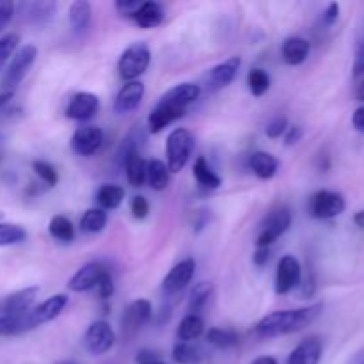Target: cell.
Wrapping results in <instances>:
<instances>
[{"instance_id":"22","label":"cell","mask_w":364,"mask_h":364,"mask_svg":"<svg viewBox=\"0 0 364 364\" xmlns=\"http://www.w3.org/2000/svg\"><path fill=\"white\" fill-rule=\"evenodd\" d=\"M130 18L141 28H155L164 21V7L159 2H141Z\"/></svg>"},{"instance_id":"11","label":"cell","mask_w":364,"mask_h":364,"mask_svg":"<svg viewBox=\"0 0 364 364\" xmlns=\"http://www.w3.org/2000/svg\"><path fill=\"white\" fill-rule=\"evenodd\" d=\"M302 281V269L301 263L295 256L287 255L281 258L276 272V294L287 295L294 288H297Z\"/></svg>"},{"instance_id":"24","label":"cell","mask_w":364,"mask_h":364,"mask_svg":"<svg viewBox=\"0 0 364 364\" xmlns=\"http://www.w3.org/2000/svg\"><path fill=\"white\" fill-rule=\"evenodd\" d=\"M205 359V348L196 341H178L173 347V361L178 364H201Z\"/></svg>"},{"instance_id":"6","label":"cell","mask_w":364,"mask_h":364,"mask_svg":"<svg viewBox=\"0 0 364 364\" xmlns=\"http://www.w3.org/2000/svg\"><path fill=\"white\" fill-rule=\"evenodd\" d=\"M36 57H38V48L34 45H25L13 53V59H11L2 78V85L6 91L13 92V89H16L21 84L25 75L34 64Z\"/></svg>"},{"instance_id":"23","label":"cell","mask_w":364,"mask_h":364,"mask_svg":"<svg viewBox=\"0 0 364 364\" xmlns=\"http://www.w3.org/2000/svg\"><path fill=\"white\" fill-rule=\"evenodd\" d=\"M249 167L259 180H270L279 171V160L272 153L256 151L249 156Z\"/></svg>"},{"instance_id":"13","label":"cell","mask_w":364,"mask_h":364,"mask_svg":"<svg viewBox=\"0 0 364 364\" xmlns=\"http://www.w3.org/2000/svg\"><path fill=\"white\" fill-rule=\"evenodd\" d=\"M196 272V262L192 258L183 259L178 265H174L173 269L169 270L166 277L162 281V291L166 295H176L180 294L181 290L187 288V284L191 283L192 277H194Z\"/></svg>"},{"instance_id":"18","label":"cell","mask_w":364,"mask_h":364,"mask_svg":"<svg viewBox=\"0 0 364 364\" xmlns=\"http://www.w3.org/2000/svg\"><path fill=\"white\" fill-rule=\"evenodd\" d=\"M57 11L55 2H23L18 6V14L25 23L31 25H46L53 20Z\"/></svg>"},{"instance_id":"29","label":"cell","mask_w":364,"mask_h":364,"mask_svg":"<svg viewBox=\"0 0 364 364\" xmlns=\"http://www.w3.org/2000/svg\"><path fill=\"white\" fill-rule=\"evenodd\" d=\"M124 171H127V180L132 187H142L146 181V167L148 162L142 159V155L139 151L132 153L130 156L124 162Z\"/></svg>"},{"instance_id":"41","label":"cell","mask_w":364,"mask_h":364,"mask_svg":"<svg viewBox=\"0 0 364 364\" xmlns=\"http://www.w3.org/2000/svg\"><path fill=\"white\" fill-rule=\"evenodd\" d=\"M98 294L100 297L103 299V301H109L110 297L114 295V279L112 276H110L109 270H105V272L102 274V277H100L98 281Z\"/></svg>"},{"instance_id":"53","label":"cell","mask_w":364,"mask_h":364,"mask_svg":"<svg viewBox=\"0 0 364 364\" xmlns=\"http://www.w3.org/2000/svg\"><path fill=\"white\" fill-rule=\"evenodd\" d=\"M348 364H364V348H363V350H359L358 354H355L354 358L348 361Z\"/></svg>"},{"instance_id":"30","label":"cell","mask_w":364,"mask_h":364,"mask_svg":"<svg viewBox=\"0 0 364 364\" xmlns=\"http://www.w3.org/2000/svg\"><path fill=\"white\" fill-rule=\"evenodd\" d=\"M205 333V322L199 315H187L176 331L178 341H196Z\"/></svg>"},{"instance_id":"34","label":"cell","mask_w":364,"mask_h":364,"mask_svg":"<svg viewBox=\"0 0 364 364\" xmlns=\"http://www.w3.org/2000/svg\"><path fill=\"white\" fill-rule=\"evenodd\" d=\"M206 341H208L210 345H213V347L226 350V348H231L235 347V345H238V334L231 329L212 327V329L206 333Z\"/></svg>"},{"instance_id":"58","label":"cell","mask_w":364,"mask_h":364,"mask_svg":"<svg viewBox=\"0 0 364 364\" xmlns=\"http://www.w3.org/2000/svg\"><path fill=\"white\" fill-rule=\"evenodd\" d=\"M59 364H75V363H59Z\"/></svg>"},{"instance_id":"5","label":"cell","mask_w":364,"mask_h":364,"mask_svg":"<svg viewBox=\"0 0 364 364\" xmlns=\"http://www.w3.org/2000/svg\"><path fill=\"white\" fill-rule=\"evenodd\" d=\"M149 63H151V52L146 43L139 41L128 46L119 57L117 63V71L119 77L127 82H135L141 75L146 73Z\"/></svg>"},{"instance_id":"15","label":"cell","mask_w":364,"mask_h":364,"mask_svg":"<svg viewBox=\"0 0 364 364\" xmlns=\"http://www.w3.org/2000/svg\"><path fill=\"white\" fill-rule=\"evenodd\" d=\"M100 109V100L98 96L92 95V92L82 91L73 95V98L70 100L66 107V117L73 121H89L91 117H95V114Z\"/></svg>"},{"instance_id":"38","label":"cell","mask_w":364,"mask_h":364,"mask_svg":"<svg viewBox=\"0 0 364 364\" xmlns=\"http://www.w3.org/2000/svg\"><path fill=\"white\" fill-rule=\"evenodd\" d=\"M18 43H20L18 34H6L4 38H0V71L6 66L7 59L18 50Z\"/></svg>"},{"instance_id":"33","label":"cell","mask_w":364,"mask_h":364,"mask_svg":"<svg viewBox=\"0 0 364 364\" xmlns=\"http://www.w3.org/2000/svg\"><path fill=\"white\" fill-rule=\"evenodd\" d=\"M107 212L102 208H89L87 212L82 215L80 219V230L84 233L89 235H96V233H102L107 226Z\"/></svg>"},{"instance_id":"31","label":"cell","mask_w":364,"mask_h":364,"mask_svg":"<svg viewBox=\"0 0 364 364\" xmlns=\"http://www.w3.org/2000/svg\"><path fill=\"white\" fill-rule=\"evenodd\" d=\"M96 201L102 206V210H116L124 201V188L119 185L105 183L96 192Z\"/></svg>"},{"instance_id":"57","label":"cell","mask_w":364,"mask_h":364,"mask_svg":"<svg viewBox=\"0 0 364 364\" xmlns=\"http://www.w3.org/2000/svg\"><path fill=\"white\" fill-rule=\"evenodd\" d=\"M148 364H166V363H162V361H160V359H156V361H153V363H148Z\"/></svg>"},{"instance_id":"20","label":"cell","mask_w":364,"mask_h":364,"mask_svg":"<svg viewBox=\"0 0 364 364\" xmlns=\"http://www.w3.org/2000/svg\"><path fill=\"white\" fill-rule=\"evenodd\" d=\"M323 352V343L318 336H309L295 347L288 355L287 364H320Z\"/></svg>"},{"instance_id":"4","label":"cell","mask_w":364,"mask_h":364,"mask_svg":"<svg viewBox=\"0 0 364 364\" xmlns=\"http://www.w3.org/2000/svg\"><path fill=\"white\" fill-rule=\"evenodd\" d=\"M66 306L68 297L63 294L48 297L38 306H32L27 313H23L20 316V333H28V331L36 329V327H41L45 323L52 322V320H55L64 311Z\"/></svg>"},{"instance_id":"26","label":"cell","mask_w":364,"mask_h":364,"mask_svg":"<svg viewBox=\"0 0 364 364\" xmlns=\"http://www.w3.org/2000/svg\"><path fill=\"white\" fill-rule=\"evenodd\" d=\"M194 178L199 183V187L205 188V191H217V188L223 185V180H220L219 174L210 167V164L206 162L205 156H199L194 164Z\"/></svg>"},{"instance_id":"36","label":"cell","mask_w":364,"mask_h":364,"mask_svg":"<svg viewBox=\"0 0 364 364\" xmlns=\"http://www.w3.org/2000/svg\"><path fill=\"white\" fill-rule=\"evenodd\" d=\"M25 238H27V231L21 226L11 223H0V247L21 244V242H25Z\"/></svg>"},{"instance_id":"19","label":"cell","mask_w":364,"mask_h":364,"mask_svg":"<svg viewBox=\"0 0 364 364\" xmlns=\"http://www.w3.org/2000/svg\"><path fill=\"white\" fill-rule=\"evenodd\" d=\"M142 98H144V84L139 80L127 82L119 89V92H117L116 102H114V110H116V114L134 112L141 105Z\"/></svg>"},{"instance_id":"40","label":"cell","mask_w":364,"mask_h":364,"mask_svg":"<svg viewBox=\"0 0 364 364\" xmlns=\"http://www.w3.org/2000/svg\"><path fill=\"white\" fill-rule=\"evenodd\" d=\"M287 130H288V119L283 116H277L267 124V137L279 139L281 135L287 134Z\"/></svg>"},{"instance_id":"3","label":"cell","mask_w":364,"mask_h":364,"mask_svg":"<svg viewBox=\"0 0 364 364\" xmlns=\"http://www.w3.org/2000/svg\"><path fill=\"white\" fill-rule=\"evenodd\" d=\"M196 139L191 130L187 128H174L167 137L166 155H167V169L169 173H180L187 166L192 151H194Z\"/></svg>"},{"instance_id":"8","label":"cell","mask_w":364,"mask_h":364,"mask_svg":"<svg viewBox=\"0 0 364 364\" xmlns=\"http://www.w3.org/2000/svg\"><path fill=\"white\" fill-rule=\"evenodd\" d=\"M347 208L345 198L340 192L318 191L309 199V213L318 220H329L341 215Z\"/></svg>"},{"instance_id":"56","label":"cell","mask_w":364,"mask_h":364,"mask_svg":"<svg viewBox=\"0 0 364 364\" xmlns=\"http://www.w3.org/2000/svg\"><path fill=\"white\" fill-rule=\"evenodd\" d=\"M2 146H4V135L0 134V160H2L4 156V151H2Z\"/></svg>"},{"instance_id":"50","label":"cell","mask_w":364,"mask_h":364,"mask_svg":"<svg viewBox=\"0 0 364 364\" xmlns=\"http://www.w3.org/2000/svg\"><path fill=\"white\" fill-rule=\"evenodd\" d=\"M196 223H194V230L196 231H201L203 228L206 226V220H208V212H205V210H201V212L196 213Z\"/></svg>"},{"instance_id":"37","label":"cell","mask_w":364,"mask_h":364,"mask_svg":"<svg viewBox=\"0 0 364 364\" xmlns=\"http://www.w3.org/2000/svg\"><path fill=\"white\" fill-rule=\"evenodd\" d=\"M32 171L36 173V176L46 185V187H55L59 183V174H57L55 167L52 164L45 162V160H34L32 162Z\"/></svg>"},{"instance_id":"10","label":"cell","mask_w":364,"mask_h":364,"mask_svg":"<svg viewBox=\"0 0 364 364\" xmlns=\"http://www.w3.org/2000/svg\"><path fill=\"white\" fill-rule=\"evenodd\" d=\"M151 316L153 306L148 299H137V301L130 302L128 308L123 311V316H121V329H123V334L132 336V334L139 333L151 320Z\"/></svg>"},{"instance_id":"44","label":"cell","mask_w":364,"mask_h":364,"mask_svg":"<svg viewBox=\"0 0 364 364\" xmlns=\"http://www.w3.org/2000/svg\"><path fill=\"white\" fill-rule=\"evenodd\" d=\"M302 135H304V130H302L301 127H288L287 134H284V144L287 146L297 144V142L302 139Z\"/></svg>"},{"instance_id":"9","label":"cell","mask_w":364,"mask_h":364,"mask_svg":"<svg viewBox=\"0 0 364 364\" xmlns=\"http://www.w3.org/2000/svg\"><path fill=\"white\" fill-rule=\"evenodd\" d=\"M116 345V333L105 320H96L84 336V347L91 355H103Z\"/></svg>"},{"instance_id":"55","label":"cell","mask_w":364,"mask_h":364,"mask_svg":"<svg viewBox=\"0 0 364 364\" xmlns=\"http://www.w3.org/2000/svg\"><path fill=\"white\" fill-rule=\"evenodd\" d=\"M358 100L364 102V80L359 84V87H358Z\"/></svg>"},{"instance_id":"49","label":"cell","mask_w":364,"mask_h":364,"mask_svg":"<svg viewBox=\"0 0 364 364\" xmlns=\"http://www.w3.org/2000/svg\"><path fill=\"white\" fill-rule=\"evenodd\" d=\"M156 359L160 358L153 350H141L137 354V358H135V361H137V364H148V363L156 361Z\"/></svg>"},{"instance_id":"52","label":"cell","mask_w":364,"mask_h":364,"mask_svg":"<svg viewBox=\"0 0 364 364\" xmlns=\"http://www.w3.org/2000/svg\"><path fill=\"white\" fill-rule=\"evenodd\" d=\"M354 223H355V226L361 228V230L364 231V210H361V212L355 213V215H354Z\"/></svg>"},{"instance_id":"14","label":"cell","mask_w":364,"mask_h":364,"mask_svg":"<svg viewBox=\"0 0 364 364\" xmlns=\"http://www.w3.org/2000/svg\"><path fill=\"white\" fill-rule=\"evenodd\" d=\"M39 294V287H28L23 290H18L14 294L7 295L0 301V315L6 316H20L27 313L34 304L36 297Z\"/></svg>"},{"instance_id":"21","label":"cell","mask_w":364,"mask_h":364,"mask_svg":"<svg viewBox=\"0 0 364 364\" xmlns=\"http://www.w3.org/2000/svg\"><path fill=\"white\" fill-rule=\"evenodd\" d=\"M309 45L308 39L299 38V36H291V38L284 39L283 46H281V53H283V60L288 66H299L304 63L309 55Z\"/></svg>"},{"instance_id":"25","label":"cell","mask_w":364,"mask_h":364,"mask_svg":"<svg viewBox=\"0 0 364 364\" xmlns=\"http://www.w3.org/2000/svg\"><path fill=\"white\" fill-rule=\"evenodd\" d=\"M70 25L71 31L75 34H84L85 31L91 25V18H92V7L87 0H75L73 4L70 6Z\"/></svg>"},{"instance_id":"17","label":"cell","mask_w":364,"mask_h":364,"mask_svg":"<svg viewBox=\"0 0 364 364\" xmlns=\"http://www.w3.org/2000/svg\"><path fill=\"white\" fill-rule=\"evenodd\" d=\"M105 267L98 262H91V263H85L82 269L77 270L73 277L70 279L68 283V288L75 294H82V291H89L92 288L98 287V281L102 277V274L105 272Z\"/></svg>"},{"instance_id":"7","label":"cell","mask_w":364,"mask_h":364,"mask_svg":"<svg viewBox=\"0 0 364 364\" xmlns=\"http://www.w3.org/2000/svg\"><path fill=\"white\" fill-rule=\"evenodd\" d=\"M291 226V212L287 206H279V208L272 210L269 215L265 217L259 230L258 238H256V247H269L274 242L279 240Z\"/></svg>"},{"instance_id":"39","label":"cell","mask_w":364,"mask_h":364,"mask_svg":"<svg viewBox=\"0 0 364 364\" xmlns=\"http://www.w3.org/2000/svg\"><path fill=\"white\" fill-rule=\"evenodd\" d=\"M130 212L135 219L142 220L148 217L149 213V203L144 196H134L130 201Z\"/></svg>"},{"instance_id":"16","label":"cell","mask_w":364,"mask_h":364,"mask_svg":"<svg viewBox=\"0 0 364 364\" xmlns=\"http://www.w3.org/2000/svg\"><path fill=\"white\" fill-rule=\"evenodd\" d=\"M240 66L242 59L238 55L230 57V59H226L224 63L213 66L212 70L208 71V77H206L210 91H219V89L228 87V85L237 78Z\"/></svg>"},{"instance_id":"12","label":"cell","mask_w":364,"mask_h":364,"mask_svg":"<svg viewBox=\"0 0 364 364\" xmlns=\"http://www.w3.org/2000/svg\"><path fill=\"white\" fill-rule=\"evenodd\" d=\"M103 146V130L95 124H85L75 130L71 137V149L78 156H91Z\"/></svg>"},{"instance_id":"42","label":"cell","mask_w":364,"mask_h":364,"mask_svg":"<svg viewBox=\"0 0 364 364\" xmlns=\"http://www.w3.org/2000/svg\"><path fill=\"white\" fill-rule=\"evenodd\" d=\"M14 11H16V6L13 2H4V0H0V32L13 20Z\"/></svg>"},{"instance_id":"47","label":"cell","mask_w":364,"mask_h":364,"mask_svg":"<svg viewBox=\"0 0 364 364\" xmlns=\"http://www.w3.org/2000/svg\"><path fill=\"white\" fill-rule=\"evenodd\" d=\"M270 259V249L269 247H258L256 249L255 256H252V262L256 267H265Z\"/></svg>"},{"instance_id":"51","label":"cell","mask_w":364,"mask_h":364,"mask_svg":"<svg viewBox=\"0 0 364 364\" xmlns=\"http://www.w3.org/2000/svg\"><path fill=\"white\" fill-rule=\"evenodd\" d=\"M251 364H279L276 358H270V355H263V358L255 359Z\"/></svg>"},{"instance_id":"54","label":"cell","mask_w":364,"mask_h":364,"mask_svg":"<svg viewBox=\"0 0 364 364\" xmlns=\"http://www.w3.org/2000/svg\"><path fill=\"white\" fill-rule=\"evenodd\" d=\"M11 98H13V92H9V91H4V92H0V109H2V107L6 105V103L9 102Z\"/></svg>"},{"instance_id":"27","label":"cell","mask_w":364,"mask_h":364,"mask_svg":"<svg viewBox=\"0 0 364 364\" xmlns=\"http://www.w3.org/2000/svg\"><path fill=\"white\" fill-rule=\"evenodd\" d=\"M146 181H148L153 191H166L171 181L167 164H164L162 160H151V162H148V167H146Z\"/></svg>"},{"instance_id":"43","label":"cell","mask_w":364,"mask_h":364,"mask_svg":"<svg viewBox=\"0 0 364 364\" xmlns=\"http://www.w3.org/2000/svg\"><path fill=\"white\" fill-rule=\"evenodd\" d=\"M364 73V34L363 38L359 39L358 48H355V59H354V75L359 77V75Z\"/></svg>"},{"instance_id":"2","label":"cell","mask_w":364,"mask_h":364,"mask_svg":"<svg viewBox=\"0 0 364 364\" xmlns=\"http://www.w3.org/2000/svg\"><path fill=\"white\" fill-rule=\"evenodd\" d=\"M323 311L322 302L306 306L299 309H283V311H274L270 315L263 316L255 327V333L258 338H277L287 336V334L299 333L306 327L311 326Z\"/></svg>"},{"instance_id":"28","label":"cell","mask_w":364,"mask_h":364,"mask_svg":"<svg viewBox=\"0 0 364 364\" xmlns=\"http://www.w3.org/2000/svg\"><path fill=\"white\" fill-rule=\"evenodd\" d=\"M212 294L213 283H210V281H201V283L196 284L188 294V315H199L208 304Z\"/></svg>"},{"instance_id":"46","label":"cell","mask_w":364,"mask_h":364,"mask_svg":"<svg viewBox=\"0 0 364 364\" xmlns=\"http://www.w3.org/2000/svg\"><path fill=\"white\" fill-rule=\"evenodd\" d=\"M139 6H141L139 0H119V2H116V9L119 11L121 14H127V16H132Z\"/></svg>"},{"instance_id":"48","label":"cell","mask_w":364,"mask_h":364,"mask_svg":"<svg viewBox=\"0 0 364 364\" xmlns=\"http://www.w3.org/2000/svg\"><path fill=\"white\" fill-rule=\"evenodd\" d=\"M352 124H354L355 130L364 134V107H359V109L355 110L354 116H352Z\"/></svg>"},{"instance_id":"1","label":"cell","mask_w":364,"mask_h":364,"mask_svg":"<svg viewBox=\"0 0 364 364\" xmlns=\"http://www.w3.org/2000/svg\"><path fill=\"white\" fill-rule=\"evenodd\" d=\"M199 95H201V87L192 82H183V84L174 85L173 89L164 92L149 112L148 130L151 134H160L164 128L181 119L188 112L192 103H196Z\"/></svg>"},{"instance_id":"32","label":"cell","mask_w":364,"mask_h":364,"mask_svg":"<svg viewBox=\"0 0 364 364\" xmlns=\"http://www.w3.org/2000/svg\"><path fill=\"white\" fill-rule=\"evenodd\" d=\"M48 233L50 237L55 238V240L63 242V244H70L75 240V228L68 217L64 215H55L50 219L48 224Z\"/></svg>"},{"instance_id":"35","label":"cell","mask_w":364,"mask_h":364,"mask_svg":"<svg viewBox=\"0 0 364 364\" xmlns=\"http://www.w3.org/2000/svg\"><path fill=\"white\" fill-rule=\"evenodd\" d=\"M247 85L251 95L259 98L270 89V75L262 68H252L247 75Z\"/></svg>"},{"instance_id":"45","label":"cell","mask_w":364,"mask_h":364,"mask_svg":"<svg viewBox=\"0 0 364 364\" xmlns=\"http://www.w3.org/2000/svg\"><path fill=\"white\" fill-rule=\"evenodd\" d=\"M338 16H340V4L338 2L329 4V7H327L326 13H323V23L331 27V25L336 23Z\"/></svg>"}]
</instances>
